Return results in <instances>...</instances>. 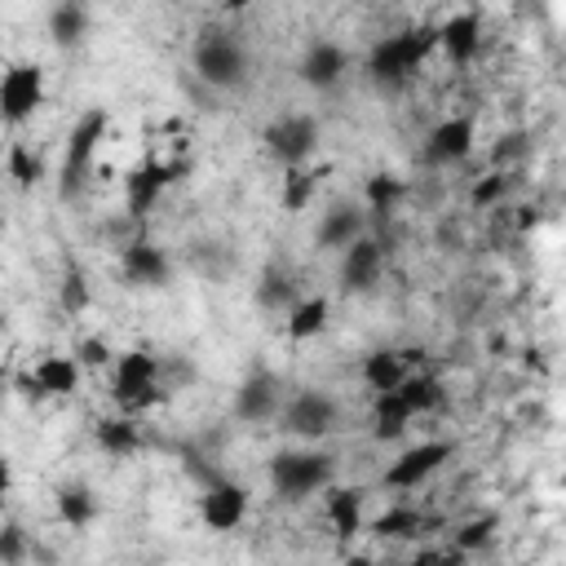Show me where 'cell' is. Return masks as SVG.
Wrapping results in <instances>:
<instances>
[{"mask_svg":"<svg viewBox=\"0 0 566 566\" xmlns=\"http://www.w3.org/2000/svg\"><path fill=\"white\" fill-rule=\"evenodd\" d=\"M433 49H442L438 27H429V22L407 27V31L385 35V40L371 44V53H367V75H371L376 84H385V88H389V84H402V80L416 75V66H420Z\"/></svg>","mask_w":566,"mask_h":566,"instance_id":"1","label":"cell"},{"mask_svg":"<svg viewBox=\"0 0 566 566\" xmlns=\"http://www.w3.org/2000/svg\"><path fill=\"white\" fill-rule=\"evenodd\" d=\"M336 478V455L318 451V447H296V451H279L270 460V486L279 500L296 504L314 491H327Z\"/></svg>","mask_w":566,"mask_h":566,"instance_id":"2","label":"cell"},{"mask_svg":"<svg viewBox=\"0 0 566 566\" xmlns=\"http://www.w3.org/2000/svg\"><path fill=\"white\" fill-rule=\"evenodd\" d=\"M195 75L212 88H239L248 80V53H243V40L226 27H203L199 40H195Z\"/></svg>","mask_w":566,"mask_h":566,"instance_id":"3","label":"cell"},{"mask_svg":"<svg viewBox=\"0 0 566 566\" xmlns=\"http://www.w3.org/2000/svg\"><path fill=\"white\" fill-rule=\"evenodd\" d=\"M155 376H159V358L150 349H128L115 358L111 398L128 411H150L155 402H164V389L155 385Z\"/></svg>","mask_w":566,"mask_h":566,"instance_id":"4","label":"cell"},{"mask_svg":"<svg viewBox=\"0 0 566 566\" xmlns=\"http://www.w3.org/2000/svg\"><path fill=\"white\" fill-rule=\"evenodd\" d=\"M106 128H111V115L102 106H93L75 119V128L66 137V155H62V199H71L84 186V172L93 168V155L106 142Z\"/></svg>","mask_w":566,"mask_h":566,"instance_id":"5","label":"cell"},{"mask_svg":"<svg viewBox=\"0 0 566 566\" xmlns=\"http://www.w3.org/2000/svg\"><path fill=\"white\" fill-rule=\"evenodd\" d=\"M336 420H340V407H336V398L323 394V389H296V394L279 407V424H283V433H292V438H310V442L327 438V433L336 429Z\"/></svg>","mask_w":566,"mask_h":566,"instance_id":"6","label":"cell"},{"mask_svg":"<svg viewBox=\"0 0 566 566\" xmlns=\"http://www.w3.org/2000/svg\"><path fill=\"white\" fill-rule=\"evenodd\" d=\"M261 142H265V155H270L274 164L296 168V164L310 159V150L318 146V119H314V115H301V111L279 115V119H270V128L261 133Z\"/></svg>","mask_w":566,"mask_h":566,"instance_id":"7","label":"cell"},{"mask_svg":"<svg viewBox=\"0 0 566 566\" xmlns=\"http://www.w3.org/2000/svg\"><path fill=\"white\" fill-rule=\"evenodd\" d=\"M186 168H190L186 159H177V164H159V159L137 164V168L128 172V181H124V212H128L133 221H142V217L155 208V199L164 195V186L181 181Z\"/></svg>","mask_w":566,"mask_h":566,"instance_id":"8","label":"cell"},{"mask_svg":"<svg viewBox=\"0 0 566 566\" xmlns=\"http://www.w3.org/2000/svg\"><path fill=\"white\" fill-rule=\"evenodd\" d=\"M44 102V71L35 62H13L0 80V111L9 124H22L40 111Z\"/></svg>","mask_w":566,"mask_h":566,"instance_id":"9","label":"cell"},{"mask_svg":"<svg viewBox=\"0 0 566 566\" xmlns=\"http://www.w3.org/2000/svg\"><path fill=\"white\" fill-rule=\"evenodd\" d=\"M451 442H442V438H433V442H420V447H407L389 469H385V486H394V491H411V486H420L424 478H433L447 460H451Z\"/></svg>","mask_w":566,"mask_h":566,"instance_id":"10","label":"cell"},{"mask_svg":"<svg viewBox=\"0 0 566 566\" xmlns=\"http://www.w3.org/2000/svg\"><path fill=\"white\" fill-rule=\"evenodd\" d=\"M380 270H385V248L371 239V234H363V239H354L345 252H340V292L345 296H363V292H371L376 283H380Z\"/></svg>","mask_w":566,"mask_h":566,"instance_id":"11","label":"cell"},{"mask_svg":"<svg viewBox=\"0 0 566 566\" xmlns=\"http://www.w3.org/2000/svg\"><path fill=\"white\" fill-rule=\"evenodd\" d=\"M80 376H84V363L75 354H44L22 385L31 398H71L80 389Z\"/></svg>","mask_w":566,"mask_h":566,"instance_id":"12","label":"cell"},{"mask_svg":"<svg viewBox=\"0 0 566 566\" xmlns=\"http://www.w3.org/2000/svg\"><path fill=\"white\" fill-rule=\"evenodd\" d=\"M199 517L208 531H234L248 517V491L239 482H221L212 478L208 491L199 495Z\"/></svg>","mask_w":566,"mask_h":566,"instance_id":"13","label":"cell"},{"mask_svg":"<svg viewBox=\"0 0 566 566\" xmlns=\"http://www.w3.org/2000/svg\"><path fill=\"white\" fill-rule=\"evenodd\" d=\"M283 407V389H279V376L274 371H248L234 389V416L256 424V420H270L274 411Z\"/></svg>","mask_w":566,"mask_h":566,"instance_id":"14","label":"cell"},{"mask_svg":"<svg viewBox=\"0 0 566 566\" xmlns=\"http://www.w3.org/2000/svg\"><path fill=\"white\" fill-rule=\"evenodd\" d=\"M168 270H172L168 252L159 243H150V239H133L124 248V256H119V274H124L128 287H164Z\"/></svg>","mask_w":566,"mask_h":566,"instance_id":"15","label":"cell"},{"mask_svg":"<svg viewBox=\"0 0 566 566\" xmlns=\"http://www.w3.org/2000/svg\"><path fill=\"white\" fill-rule=\"evenodd\" d=\"M345 71H349V53H345L340 44H332V40H314V44L305 49L301 66H296L301 84H310V88H318V93L336 88V84L345 80Z\"/></svg>","mask_w":566,"mask_h":566,"instance_id":"16","label":"cell"},{"mask_svg":"<svg viewBox=\"0 0 566 566\" xmlns=\"http://www.w3.org/2000/svg\"><path fill=\"white\" fill-rule=\"evenodd\" d=\"M363 234H367V217H363V208L349 203V199H336V203L318 217L314 243L327 248V252H345V248H349L354 239H363Z\"/></svg>","mask_w":566,"mask_h":566,"instance_id":"17","label":"cell"},{"mask_svg":"<svg viewBox=\"0 0 566 566\" xmlns=\"http://www.w3.org/2000/svg\"><path fill=\"white\" fill-rule=\"evenodd\" d=\"M469 150H473V119H469V115L442 119V124L429 133V142H424V159H429V164H460Z\"/></svg>","mask_w":566,"mask_h":566,"instance_id":"18","label":"cell"},{"mask_svg":"<svg viewBox=\"0 0 566 566\" xmlns=\"http://www.w3.org/2000/svg\"><path fill=\"white\" fill-rule=\"evenodd\" d=\"M438 35H442V53L451 57V66H464V62H473V53H478V44H482V18L478 13H451L442 27H438Z\"/></svg>","mask_w":566,"mask_h":566,"instance_id":"19","label":"cell"},{"mask_svg":"<svg viewBox=\"0 0 566 566\" xmlns=\"http://www.w3.org/2000/svg\"><path fill=\"white\" fill-rule=\"evenodd\" d=\"M363 500H367V495H363L358 486H327V504H323V513H327L332 535L349 539V535L363 531Z\"/></svg>","mask_w":566,"mask_h":566,"instance_id":"20","label":"cell"},{"mask_svg":"<svg viewBox=\"0 0 566 566\" xmlns=\"http://www.w3.org/2000/svg\"><path fill=\"white\" fill-rule=\"evenodd\" d=\"M411 416H416V411L407 407V398H402L398 389L376 394V407H371V438H376V442H394V438H402V429H407Z\"/></svg>","mask_w":566,"mask_h":566,"instance_id":"21","label":"cell"},{"mask_svg":"<svg viewBox=\"0 0 566 566\" xmlns=\"http://www.w3.org/2000/svg\"><path fill=\"white\" fill-rule=\"evenodd\" d=\"M93 438H97V447H102L106 455H137V451L146 447V433H142V424H137L133 416H111V420H97Z\"/></svg>","mask_w":566,"mask_h":566,"instance_id":"22","label":"cell"},{"mask_svg":"<svg viewBox=\"0 0 566 566\" xmlns=\"http://www.w3.org/2000/svg\"><path fill=\"white\" fill-rule=\"evenodd\" d=\"M363 380L367 389L385 394V389H398L407 380V349H371L363 358Z\"/></svg>","mask_w":566,"mask_h":566,"instance_id":"23","label":"cell"},{"mask_svg":"<svg viewBox=\"0 0 566 566\" xmlns=\"http://www.w3.org/2000/svg\"><path fill=\"white\" fill-rule=\"evenodd\" d=\"M49 35L57 49H75L84 44L88 35V13H84V0H57L49 9Z\"/></svg>","mask_w":566,"mask_h":566,"instance_id":"24","label":"cell"},{"mask_svg":"<svg viewBox=\"0 0 566 566\" xmlns=\"http://www.w3.org/2000/svg\"><path fill=\"white\" fill-rule=\"evenodd\" d=\"M256 305L261 310H270V314H283V310H292L296 305V279H292V270H283V265H265L261 270V279H256Z\"/></svg>","mask_w":566,"mask_h":566,"instance_id":"25","label":"cell"},{"mask_svg":"<svg viewBox=\"0 0 566 566\" xmlns=\"http://www.w3.org/2000/svg\"><path fill=\"white\" fill-rule=\"evenodd\" d=\"M323 327H327V296H305V301H296V305L287 310V318H283L287 340H314Z\"/></svg>","mask_w":566,"mask_h":566,"instance_id":"26","label":"cell"},{"mask_svg":"<svg viewBox=\"0 0 566 566\" xmlns=\"http://www.w3.org/2000/svg\"><path fill=\"white\" fill-rule=\"evenodd\" d=\"M53 504H57V517H62L71 531H80V526H88V522L97 517V495H93L84 482H66V486H57Z\"/></svg>","mask_w":566,"mask_h":566,"instance_id":"27","label":"cell"},{"mask_svg":"<svg viewBox=\"0 0 566 566\" xmlns=\"http://www.w3.org/2000/svg\"><path fill=\"white\" fill-rule=\"evenodd\" d=\"M402 195H407V181H402L398 172H371V177L363 181V203H367L371 212H394V208L402 203Z\"/></svg>","mask_w":566,"mask_h":566,"instance_id":"28","label":"cell"},{"mask_svg":"<svg viewBox=\"0 0 566 566\" xmlns=\"http://www.w3.org/2000/svg\"><path fill=\"white\" fill-rule=\"evenodd\" d=\"M398 394L407 398V407H411L416 416H420V411H433V407L447 398V394H442V380L429 376V371H416V376L407 371V380L398 385Z\"/></svg>","mask_w":566,"mask_h":566,"instance_id":"29","label":"cell"},{"mask_svg":"<svg viewBox=\"0 0 566 566\" xmlns=\"http://www.w3.org/2000/svg\"><path fill=\"white\" fill-rule=\"evenodd\" d=\"M424 526H429V522H424V513L402 509V504L385 509V513L371 522V531H376V535H385V539H411V535H420Z\"/></svg>","mask_w":566,"mask_h":566,"instance_id":"30","label":"cell"},{"mask_svg":"<svg viewBox=\"0 0 566 566\" xmlns=\"http://www.w3.org/2000/svg\"><path fill=\"white\" fill-rule=\"evenodd\" d=\"M314 186H318V172H305V168L296 164V168H287V177H283L279 203H283L287 212H305V203L314 199Z\"/></svg>","mask_w":566,"mask_h":566,"instance_id":"31","label":"cell"},{"mask_svg":"<svg viewBox=\"0 0 566 566\" xmlns=\"http://www.w3.org/2000/svg\"><path fill=\"white\" fill-rule=\"evenodd\" d=\"M9 177H13V186H18V190H31V186L44 177L40 155H35L27 142H13V146H9Z\"/></svg>","mask_w":566,"mask_h":566,"instance_id":"32","label":"cell"},{"mask_svg":"<svg viewBox=\"0 0 566 566\" xmlns=\"http://www.w3.org/2000/svg\"><path fill=\"white\" fill-rule=\"evenodd\" d=\"M57 305H62L66 314H84V310H88V279H84L80 265H71V270L62 274V283H57Z\"/></svg>","mask_w":566,"mask_h":566,"instance_id":"33","label":"cell"},{"mask_svg":"<svg viewBox=\"0 0 566 566\" xmlns=\"http://www.w3.org/2000/svg\"><path fill=\"white\" fill-rule=\"evenodd\" d=\"M495 531H500V517H495V513L464 522V526L455 531V553H478V548H482V544H486Z\"/></svg>","mask_w":566,"mask_h":566,"instance_id":"34","label":"cell"},{"mask_svg":"<svg viewBox=\"0 0 566 566\" xmlns=\"http://www.w3.org/2000/svg\"><path fill=\"white\" fill-rule=\"evenodd\" d=\"M75 358H80L84 367H106V363H111V345H106L102 336H84V340L75 345Z\"/></svg>","mask_w":566,"mask_h":566,"instance_id":"35","label":"cell"},{"mask_svg":"<svg viewBox=\"0 0 566 566\" xmlns=\"http://www.w3.org/2000/svg\"><path fill=\"white\" fill-rule=\"evenodd\" d=\"M504 186H509V181H504L500 172H486V177H482V181L473 186V203H478V208H486V203H495V199L504 195Z\"/></svg>","mask_w":566,"mask_h":566,"instance_id":"36","label":"cell"},{"mask_svg":"<svg viewBox=\"0 0 566 566\" xmlns=\"http://www.w3.org/2000/svg\"><path fill=\"white\" fill-rule=\"evenodd\" d=\"M18 553H22V531L9 522V526H4V535H0V566H13V562H18Z\"/></svg>","mask_w":566,"mask_h":566,"instance_id":"37","label":"cell"},{"mask_svg":"<svg viewBox=\"0 0 566 566\" xmlns=\"http://www.w3.org/2000/svg\"><path fill=\"white\" fill-rule=\"evenodd\" d=\"M252 0H221V9H230V13H243Z\"/></svg>","mask_w":566,"mask_h":566,"instance_id":"38","label":"cell"}]
</instances>
